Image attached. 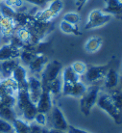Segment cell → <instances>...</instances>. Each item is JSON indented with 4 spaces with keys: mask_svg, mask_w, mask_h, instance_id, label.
<instances>
[{
    "mask_svg": "<svg viewBox=\"0 0 122 133\" xmlns=\"http://www.w3.org/2000/svg\"><path fill=\"white\" fill-rule=\"evenodd\" d=\"M36 124L40 125L41 127H44L47 125V123H48V118H47L46 114H43V113H40L38 112L35 116V119H34V122Z\"/></svg>",
    "mask_w": 122,
    "mask_h": 133,
    "instance_id": "f546056e",
    "label": "cell"
},
{
    "mask_svg": "<svg viewBox=\"0 0 122 133\" xmlns=\"http://www.w3.org/2000/svg\"><path fill=\"white\" fill-rule=\"evenodd\" d=\"M41 93H42V85L40 79H39L35 75L28 76V94L31 101L37 104L41 96Z\"/></svg>",
    "mask_w": 122,
    "mask_h": 133,
    "instance_id": "ba28073f",
    "label": "cell"
},
{
    "mask_svg": "<svg viewBox=\"0 0 122 133\" xmlns=\"http://www.w3.org/2000/svg\"><path fill=\"white\" fill-rule=\"evenodd\" d=\"M100 93L98 84H93L88 87L86 93L80 97V110L85 116H89L92 108L97 102Z\"/></svg>",
    "mask_w": 122,
    "mask_h": 133,
    "instance_id": "6da1fadb",
    "label": "cell"
},
{
    "mask_svg": "<svg viewBox=\"0 0 122 133\" xmlns=\"http://www.w3.org/2000/svg\"><path fill=\"white\" fill-rule=\"evenodd\" d=\"M112 17L111 15L104 13L102 10H99V9L92 10L89 14V17H88V21L85 25V29L90 30V29L103 26L105 24L109 23L112 20Z\"/></svg>",
    "mask_w": 122,
    "mask_h": 133,
    "instance_id": "5b68a950",
    "label": "cell"
},
{
    "mask_svg": "<svg viewBox=\"0 0 122 133\" xmlns=\"http://www.w3.org/2000/svg\"><path fill=\"white\" fill-rule=\"evenodd\" d=\"M41 128L42 127L36 124L35 123H30V132L29 133H41Z\"/></svg>",
    "mask_w": 122,
    "mask_h": 133,
    "instance_id": "836d02e7",
    "label": "cell"
},
{
    "mask_svg": "<svg viewBox=\"0 0 122 133\" xmlns=\"http://www.w3.org/2000/svg\"><path fill=\"white\" fill-rule=\"evenodd\" d=\"M17 26L13 20L9 17H5L0 15V34L5 38H10L17 31Z\"/></svg>",
    "mask_w": 122,
    "mask_h": 133,
    "instance_id": "4fadbf2b",
    "label": "cell"
},
{
    "mask_svg": "<svg viewBox=\"0 0 122 133\" xmlns=\"http://www.w3.org/2000/svg\"><path fill=\"white\" fill-rule=\"evenodd\" d=\"M48 62L49 59L45 54H38L28 65V68L30 71L34 74H40Z\"/></svg>",
    "mask_w": 122,
    "mask_h": 133,
    "instance_id": "5bb4252c",
    "label": "cell"
},
{
    "mask_svg": "<svg viewBox=\"0 0 122 133\" xmlns=\"http://www.w3.org/2000/svg\"><path fill=\"white\" fill-rule=\"evenodd\" d=\"M0 80H1V77H0Z\"/></svg>",
    "mask_w": 122,
    "mask_h": 133,
    "instance_id": "ab89813d",
    "label": "cell"
},
{
    "mask_svg": "<svg viewBox=\"0 0 122 133\" xmlns=\"http://www.w3.org/2000/svg\"><path fill=\"white\" fill-rule=\"evenodd\" d=\"M20 50L12 46L10 43L4 44L0 47V62L11 59H18Z\"/></svg>",
    "mask_w": 122,
    "mask_h": 133,
    "instance_id": "e0dca14e",
    "label": "cell"
},
{
    "mask_svg": "<svg viewBox=\"0 0 122 133\" xmlns=\"http://www.w3.org/2000/svg\"><path fill=\"white\" fill-rule=\"evenodd\" d=\"M62 88H63V81L62 78L59 76L58 78L51 81L48 85L43 87L42 90L48 91L51 94V96H58L62 93Z\"/></svg>",
    "mask_w": 122,
    "mask_h": 133,
    "instance_id": "7402d4cb",
    "label": "cell"
},
{
    "mask_svg": "<svg viewBox=\"0 0 122 133\" xmlns=\"http://www.w3.org/2000/svg\"><path fill=\"white\" fill-rule=\"evenodd\" d=\"M119 80H120V78H119V74L117 73V71L114 69L110 68L106 73L105 78H104L105 88L109 91L114 90V89H116V87L118 86Z\"/></svg>",
    "mask_w": 122,
    "mask_h": 133,
    "instance_id": "9a60e30c",
    "label": "cell"
},
{
    "mask_svg": "<svg viewBox=\"0 0 122 133\" xmlns=\"http://www.w3.org/2000/svg\"><path fill=\"white\" fill-rule=\"evenodd\" d=\"M103 43V39L101 37H91L85 43V50L89 53H95L100 49Z\"/></svg>",
    "mask_w": 122,
    "mask_h": 133,
    "instance_id": "ffe728a7",
    "label": "cell"
},
{
    "mask_svg": "<svg viewBox=\"0 0 122 133\" xmlns=\"http://www.w3.org/2000/svg\"><path fill=\"white\" fill-rule=\"evenodd\" d=\"M87 89H88V87L83 83L82 81H78L73 84H63L62 94L63 96L80 98L86 93Z\"/></svg>",
    "mask_w": 122,
    "mask_h": 133,
    "instance_id": "9c48e42d",
    "label": "cell"
},
{
    "mask_svg": "<svg viewBox=\"0 0 122 133\" xmlns=\"http://www.w3.org/2000/svg\"><path fill=\"white\" fill-rule=\"evenodd\" d=\"M19 59H11V60H6L0 62V77L2 78H7L11 77L13 70L15 68L19 65Z\"/></svg>",
    "mask_w": 122,
    "mask_h": 133,
    "instance_id": "2e32d148",
    "label": "cell"
},
{
    "mask_svg": "<svg viewBox=\"0 0 122 133\" xmlns=\"http://www.w3.org/2000/svg\"><path fill=\"white\" fill-rule=\"evenodd\" d=\"M49 133H64V131H61V130H57V129H54V128H51V129H49Z\"/></svg>",
    "mask_w": 122,
    "mask_h": 133,
    "instance_id": "8d00e7d4",
    "label": "cell"
},
{
    "mask_svg": "<svg viewBox=\"0 0 122 133\" xmlns=\"http://www.w3.org/2000/svg\"><path fill=\"white\" fill-rule=\"evenodd\" d=\"M17 10L12 8L11 6L7 5L5 2H0V15L3 16L5 17H9L13 19L15 17V14H16Z\"/></svg>",
    "mask_w": 122,
    "mask_h": 133,
    "instance_id": "484cf974",
    "label": "cell"
},
{
    "mask_svg": "<svg viewBox=\"0 0 122 133\" xmlns=\"http://www.w3.org/2000/svg\"><path fill=\"white\" fill-rule=\"evenodd\" d=\"M62 81L63 84H73L80 81V76L72 70L71 66H68L62 70Z\"/></svg>",
    "mask_w": 122,
    "mask_h": 133,
    "instance_id": "ac0fdd59",
    "label": "cell"
},
{
    "mask_svg": "<svg viewBox=\"0 0 122 133\" xmlns=\"http://www.w3.org/2000/svg\"><path fill=\"white\" fill-rule=\"evenodd\" d=\"M15 34L17 35V38H18L24 44L30 43L31 33H30L29 29H28L27 27H20V28H17Z\"/></svg>",
    "mask_w": 122,
    "mask_h": 133,
    "instance_id": "d4e9b609",
    "label": "cell"
},
{
    "mask_svg": "<svg viewBox=\"0 0 122 133\" xmlns=\"http://www.w3.org/2000/svg\"><path fill=\"white\" fill-rule=\"evenodd\" d=\"M60 29L63 33L66 34H72V35H76V36H79L81 35V31L79 30V27L78 25H74V24L68 23L64 20H62L60 22Z\"/></svg>",
    "mask_w": 122,
    "mask_h": 133,
    "instance_id": "603a6c76",
    "label": "cell"
},
{
    "mask_svg": "<svg viewBox=\"0 0 122 133\" xmlns=\"http://www.w3.org/2000/svg\"><path fill=\"white\" fill-rule=\"evenodd\" d=\"M71 68L79 76H82V75H85V73H86L88 65L82 61H75L74 63H72Z\"/></svg>",
    "mask_w": 122,
    "mask_h": 133,
    "instance_id": "83f0119b",
    "label": "cell"
},
{
    "mask_svg": "<svg viewBox=\"0 0 122 133\" xmlns=\"http://www.w3.org/2000/svg\"><path fill=\"white\" fill-rule=\"evenodd\" d=\"M63 0H52V1H50V4L46 8H44L42 10L37 11V13L34 15V17L40 21L50 22L51 20L59 16L60 13L63 10Z\"/></svg>",
    "mask_w": 122,
    "mask_h": 133,
    "instance_id": "3957f363",
    "label": "cell"
},
{
    "mask_svg": "<svg viewBox=\"0 0 122 133\" xmlns=\"http://www.w3.org/2000/svg\"><path fill=\"white\" fill-rule=\"evenodd\" d=\"M3 1H4V0H0V2H3Z\"/></svg>",
    "mask_w": 122,
    "mask_h": 133,
    "instance_id": "f35d334b",
    "label": "cell"
},
{
    "mask_svg": "<svg viewBox=\"0 0 122 133\" xmlns=\"http://www.w3.org/2000/svg\"><path fill=\"white\" fill-rule=\"evenodd\" d=\"M110 69V65H101V66H91L89 65L87 68V71L85 73L86 80L90 85L96 84L105 78V75L108 70Z\"/></svg>",
    "mask_w": 122,
    "mask_h": 133,
    "instance_id": "8992f818",
    "label": "cell"
},
{
    "mask_svg": "<svg viewBox=\"0 0 122 133\" xmlns=\"http://www.w3.org/2000/svg\"><path fill=\"white\" fill-rule=\"evenodd\" d=\"M48 122L51 123L52 128L61 131H66L68 129V123L64 118V115L58 106H53L49 114H47Z\"/></svg>",
    "mask_w": 122,
    "mask_h": 133,
    "instance_id": "52a82bcc",
    "label": "cell"
},
{
    "mask_svg": "<svg viewBox=\"0 0 122 133\" xmlns=\"http://www.w3.org/2000/svg\"><path fill=\"white\" fill-rule=\"evenodd\" d=\"M47 2H50V1H52V0H46Z\"/></svg>",
    "mask_w": 122,
    "mask_h": 133,
    "instance_id": "74e56055",
    "label": "cell"
},
{
    "mask_svg": "<svg viewBox=\"0 0 122 133\" xmlns=\"http://www.w3.org/2000/svg\"><path fill=\"white\" fill-rule=\"evenodd\" d=\"M109 96L112 98L113 104L122 112V91L117 89L112 90L110 91Z\"/></svg>",
    "mask_w": 122,
    "mask_h": 133,
    "instance_id": "cb8c5ba5",
    "label": "cell"
},
{
    "mask_svg": "<svg viewBox=\"0 0 122 133\" xmlns=\"http://www.w3.org/2000/svg\"><path fill=\"white\" fill-rule=\"evenodd\" d=\"M0 133H13L12 123L0 119Z\"/></svg>",
    "mask_w": 122,
    "mask_h": 133,
    "instance_id": "4dcf8cb0",
    "label": "cell"
},
{
    "mask_svg": "<svg viewBox=\"0 0 122 133\" xmlns=\"http://www.w3.org/2000/svg\"><path fill=\"white\" fill-rule=\"evenodd\" d=\"M103 12L122 19V0H105V8Z\"/></svg>",
    "mask_w": 122,
    "mask_h": 133,
    "instance_id": "7c38bea8",
    "label": "cell"
},
{
    "mask_svg": "<svg viewBox=\"0 0 122 133\" xmlns=\"http://www.w3.org/2000/svg\"><path fill=\"white\" fill-rule=\"evenodd\" d=\"M62 70H63V64L60 61L54 60L48 62L40 73V76H41L40 81H41L42 88L48 85L54 79L58 78L61 75Z\"/></svg>",
    "mask_w": 122,
    "mask_h": 133,
    "instance_id": "277c9868",
    "label": "cell"
},
{
    "mask_svg": "<svg viewBox=\"0 0 122 133\" xmlns=\"http://www.w3.org/2000/svg\"><path fill=\"white\" fill-rule=\"evenodd\" d=\"M63 20L68 22V23L74 24V25H78L81 21V17L78 13H74V12H69V13L64 14Z\"/></svg>",
    "mask_w": 122,
    "mask_h": 133,
    "instance_id": "4316f807",
    "label": "cell"
},
{
    "mask_svg": "<svg viewBox=\"0 0 122 133\" xmlns=\"http://www.w3.org/2000/svg\"><path fill=\"white\" fill-rule=\"evenodd\" d=\"M23 2H27V3L33 4L37 7H44L48 2L46 0H22Z\"/></svg>",
    "mask_w": 122,
    "mask_h": 133,
    "instance_id": "d6a6232c",
    "label": "cell"
},
{
    "mask_svg": "<svg viewBox=\"0 0 122 133\" xmlns=\"http://www.w3.org/2000/svg\"><path fill=\"white\" fill-rule=\"evenodd\" d=\"M37 110L38 112L43 114H49L51 109L53 107V102H52V96L48 91L42 90L41 96H40L39 101L36 104Z\"/></svg>",
    "mask_w": 122,
    "mask_h": 133,
    "instance_id": "8fae6325",
    "label": "cell"
},
{
    "mask_svg": "<svg viewBox=\"0 0 122 133\" xmlns=\"http://www.w3.org/2000/svg\"><path fill=\"white\" fill-rule=\"evenodd\" d=\"M3 2H5L7 5H9L12 8L16 9V10H20L21 7L23 6L24 4V2L22 0H4Z\"/></svg>",
    "mask_w": 122,
    "mask_h": 133,
    "instance_id": "1f68e13d",
    "label": "cell"
},
{
    "mask_svg": "<svg viewBox=\"0 0 122 133\" xmlns=\"http://www.w3.org/2000/svg\"><path fill=\"white\" fill-rule=\"evenodd\" d=\"M17 117L18 116H17V113L16 111V108L7 106V105L0 102V119H3L9 123H12Z\"/></svg>",
    "mask_w": 122,
    "mask_h": 133,
    "instance_id": "d6986e66",
    "label": "cell"
},
{
    "mask_svg": "<svg viewBox=\"0 0 122 133\" xmlns=\"http://www.w3.org/2000/svg\"><path fill=\"white\" fill-rule=\"evenodd\" d=\"M0 36H1V34H0Z\"/></svg>",
    "mask_w": 122,
    "mask_h": 133,
    "instance_id": "60d3db41",
    "label": "cell"
},
{
    "mask_svg": "<svg viewBox=\"0 0 122 133\" xmlns=\"http://www.w3.org/2000/svg\"><path fill=\"white\" fill-rule=\"evenodd\" d=\"M88 0H76V8H77V10L80 11L82 9L84 5L86 4V2Z\"/></svg>",
    "mask_w": 122,
    "mask_h": 133,
    "instance_id": "d590c367",
    "label": "cell"
},
{
    "mask_svg": "<svg viewBox=\"0 0 122 133\" xmlns=\"http://www.w3.org/2000/svg\"><path fill=\"white\" fill-rule=\"evenodd\" d=\"M30 123L26 121L21 119L20 117H17L12 122V125L13 128V133H29L30 132Z\"/></svg>",
    "mask_w": 122,
    "mask_h": 133,
    "instance_id": "44dd1931",
    "label": "cell"
},
{
    "mask_svg": "<svg viewBox=\"0 0 122 133\" xmlns=\"http://www.w3.org/2000/svg\"><path fill=\"white\" fill-rule=\"evenodd\" d=\"M67 131H68V133H89V132H87V131H85V130L77 128V127H72V125H69V127H68Z\"/></svg>",
    "mask_w": 122,
    "mask_h": 133,
    "instance_id": "e575fe53",
    "label": "cell"
},
{
    "mask_svg": "<svg viewBox=\"0 0 122 133\" xmlns=\"http://www.w3.org/2000/svg\"><path fill=\"white\" fill-rule=\"evenodd\" d=\"M96 104L100 109L104 110L116 124H122V112L113 104L109 94H99Z\"/></svg>",
    "mask_w": 122,
    "mask_h": 133,
    "instance_id": "7a4b0ae2",
    "label": "cell"
},
{
    "mask_svg": "<svg viewBox=\"0 0 122 133\" xmlns=\"http://www.w3.org/2000/svg\"><path fill=\"white\" fill-rule=\"evenodd\" d=\"M0 102L7 105V106L16 108L17 105V96L16 95H6L0 98Z\"/></svg>",
    "mask_w": 122,
    "mask_h": 133,
    "instance_id": "f1b7e54d",
    "label": "cell"
},
{
    "mask_svg": "<svg viewBox=\"0 0 122 133\" xmlns=\"http://www.w3.org/2000/svg\"><path fill=\"white\" fill-rule=\"evenodd\" d=\"M11 77L17 83L18 89L28 88V71L23 65H17L13 70Z\"/></svg>",
    "mask_w": 122,
    "mask_h": 133,
    "instance_id": "30bf717a",
    "label": "cell"
}]
</instances>
